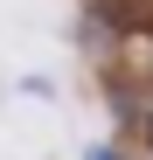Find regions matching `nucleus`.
Here are the masks:
<instances>
[{"label":"nucleus","mask_w":153,"mask_h":160,"mask_svg":"<svg viewBox=\"0 0 153 160\" xmlns=\"http://www.w3.org/2000/svg\"><path fill=\"white\" fill-rule=\"evenodd\" d=\"M84 160H125V153H118V146H91Z\"/></svg>","instance_id":"obj_1"}]
</instances>
